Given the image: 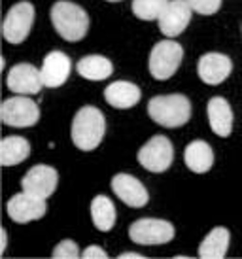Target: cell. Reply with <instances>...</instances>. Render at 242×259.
<instances>
[{
  "instance_id": "6da1fadb",
  "label": "cell",
  "mask_w": 242,
  "mask_h": 259,
  "mask_svg": "<svg viewBox=\"0 0 242 259\" xmlns=\"http://www.w3.org/2000/svg\"><path fill=\"white\" fill-rule=\"evenodd\" d=\"M106 133V119L104 114L95 106H84L79 108L72 119V144L82 151H93L99 148V144Z\"/></svg>"
},
{
  "instance_id": "7a4b0ae2",
  "label": "cell",
  "mask_w": 242,
  "mask_h": 259,
  "mask_svg": "<svg viewBox=\"0 0 242 259\" xmlns=\"http://www.w3.org/2000/svg\"><path fill=\"white\" fill-rule=\"evenodd\" d=\"M51 23L57 34L66 42H79L86 38L89 30V15L82 6L68 2V0H59L51 6Z\"/></svg>"
},
{
  "instance_id": "3957f363",
  "label": "cell",
  "mask_w": 242,
  "mask_h": 259,
  "mask_svg": "<svg viewBox=\"0 0 242 259\" xmlns=\"http://www.w3.org/2000/svg\"><path fill=\"white\" fill-rule=\"evenodd\" d=\"M148 115L167 129H176L189 121L191 117V102L185 95H157L148 102Z\"/></svg>"
},
{
  "instance_id": "277c9868",
  "label": "cell",
  "mask_w": 242,
  "mask_h": 259,
  "mask_svg": "<svg viewBox=\"0 0 242 259\" xmlns=\"http://www.w3.org/2000/svg\"><path fill=\"white\" fill-rule=\"evenodd\" d=\"M182 61H184V48L178 42L167 38V40H161L153 46V50L150 53V61H148V68H150V74L153 78L165 81L176 74Z\"/></svg>"
},
{
  "instance_id": "5b68a950",
  "label": "cell",
  "mask_w": 242,
  "mask_h": 259,
  "mask_svg": "<svg viewBox=\"0 0 242 259\" xmlns=\"http://www.w3.org/2000/svg\"><path fill=\"white\" fill-rule=\"evenodd\" d=\"M129 238L135 244L142 246L167 244L174 238V225L167 220H159V218H140L131 223Z\"/></svg>"
},
{
  "instance_id": "8992f818",
  "label": "cell",
  "mask_w": 242,
  "mask_h": 259,
  "mask_svg": "<svg viewBox=\"0 0 242 259\" xmlns=\"http://www.w3.org/2000/svg\"><path fill=\"white\" fill-rule=\"evenodd\" d=\"M0 117L8 127H17V129L34 127L40 119V108L27 95H15L2 102Z\"/></svg>"
},
{
  "instance_id": "52a82bcc",
  "label": "cell",
  "mask_w": 242,
  "mask_h": 259,
  "mask_svg": "<svg viewBox=\"0 0 242 259\" xmlns=\"http://www.w3.org/2000/svg\"><path fill=\"white\" fill-rule=\"evenodd\" d=\"M34 23V6L30 2H17L8 10L2 23V36L8 44H21L30 34Z\"/></svg>"
},
{
  "instance_id": "ba28073f",
  "label": "cell",
  "mask_w": 242,
  "mask_h": 259,
  "mask_svg": "<svg viewBox=\"0 0 242 259\" xmlns=\"http://www.w3.org/2000/svg\"><path fill=\"white\" fill-rule=\"evenodd\" d=\"M174 161V148L172 142L163 135L151 137L146 144L138 150V163L150 172H165L169 170Z\"/></svg>"
},
{
  "instance_id": "9c48e42d",
  "label": "cell",
  "mask_w": 242,
  "mask_h": 259,
  "mask_svg": "<svg viewBox=\"0 0 242 259\" xmlns=\"http://www.w3.org/2000/svg\"><path fill=\"white\" fill-rule=\"evenodd\" d=\"M59 184V172L50 165H34L29 172L23 176L21 189L25 193L40 197V199H50L55 193Z\"/></svg>"
},
{
  "instance_id": "30bf717a",
  "label": "cell",
  "mask_w": 242,
  "mask_h": 259,
  "mask_svg": "<svg viewBox=\"0 0 242 259\" xmlns=\"http://www.w3.org/2000/svg\"><path fill=\"white\" fill-rule=\"evenodd\" d=\"M191 14L193 10L185 0H169L165 10L159 15V19H157L159 30L167 38L180 36L191 21Z\"/></svg>"
},
{
  "instance_id": "8fae6325",
  "label": "cell",
  "mask_w": 242,
  "mask_h": 259,
  "mask_svg": "<svg viewBox=\"0 0 242 259\" xmlns=\"http://www.w3.org/2000/svg\"><path fill=\"white\" fill-rule=\"evenodd\" d=\"M6 85L12 93L27 95V97L40 93L42 87H46L40 70L30 63H19V65L12 66L8 72Z\"/></svg>"
},
{
  "instance_id": "7c38bea8",
  "label": "cell",
  "mask_w": 242,
  "mask_h": 259,
  "mask_svg": "<svg viewBox=\"0 0 242 259\" xmlns=\"http://www.w3.org/2000/svg\"><path fill=\"white\" fill-rule=\"evenodd\" d=\"M8 216L10 220L15 223H29L36 222V220H42L46 216V199H40V197H34V195H29L21 191V193L14 195L6 204Z\"/></svg>"
},
{
  "instance_id": "4fadbf2b",
  "label": "cell",
  "mask_w": 242,
  "mask_h": 259,
  "mask_svg": "<svg viewBox=\"0 0 242 259\" xmlns=\"http://www.w3.org/2000/svg\"><path fill=\"white\" fill-rule=\"evenodd\" d=\"M112 191L119 201H123L131 208H142L150 201L146 186L133 174L127 172H119L112 178Z\"/></svg>"
},
{
  "instance_id": "5bb4252c",
  "label": "cell",
  "mask_w": 242,
  "mask_h": 259,
  "mask_svg": "<svg viewBox=\"0 0 242 259\" xmlns=\"http://www.w3.org/2000/svg\"><path fill=\"white\" fill-rule=\"evenodd\" d=\"M197 72L207 85H220L233 72V61L223 53L210 51L199 59Z\"/></svg>"
},
{
  "instance_id": "9a60e30c",
  "label": "cell",
  "mask_w": 242,
  "mask_h": 259,
  "mask_svg": "<svg viewBox=\"0 0 242 259\" xmlns=\"http://www.w3.org/2000/svg\"><path fill=\"white\" fill-rule=\"evenodd\" d=\"M70 68L72 63L68 55L63 53V51H50L46 57H44L42 68H40V74H42L44 85L46 87H61L68 79L70 76Z\"/></svg>"
},
{
  "instance_id": "2e32d148",
  "label": "cell",
  "mask_w": 242,
  "mask_h": 259,
  "mask_svg": "<svg viewBox=\"0 0 242 259\" xmlns=\"http://www.w3.org/2000/svg\"><path fill=\"white\" fill-rule=\"evenodd\" d=\"M140 97H142V91L133 81H123V79L112 81L104 89V101L117 110H129L136 106Z\"/></svg>"
},
{
  "instance_id": "e0dca14e",
  "label": "cell",
  "mask_w": 242,
  "mask_h": 259,
  "mask_svg": "<svg viewBox=\"0 0 242 259\" xmlns=\"http://www.w3.org/2000/svg\"><path fill=\"white\" fill-rule=\"evenodd\" d=\"M210 129L221 138L231 137L233 133V110L223 97H212L207 106Z\"/></svg>"
},
{
  "instance_id": "ac0fdd59",
  "label": "cell",
  "mask_w": 242,
  "mask_h": 259,
  "mask_svg": "<svg viewBox=\"0 0 242 259\" xmlns=\"http://www.w3.org/2000/svg\"><path fill=\"white\" fill-rule=\"evenodd\" d=\"M185 166L195 174H205L214 166V150L205 140H193L184 151Z\"/></svg>"
},
{
  "instance_id": "d6986e66",
  "label": "cell",
  "mask_w": 242,
  "mask_h": 259,
  "mask_svg": "<svg viewBox=\"0 0 242 259\" xmlns=\"http://www.w3.org/2000/svg\"><path fill=\"white\" fill-rule=\"evenodd\" d=\"M76 70L84 79L89 81H102L112 76L114 72V65L112 61L104 55H86L78 61Z\"/></svg>"
},
{
  "instance_id": "ffe728a7",
  "label": "cell",
  "mask_w": 242,
  "mask_h": 259,
  "mask_svg": "<svg viewBox=\"0 0 242 259\" xmlns=\"http://www.w3.org/2000/svg\"><path fill=\"white\" fill-rule=\"evenodd\" d=\"M231 242L227 227H214L199 246V257L203 259H221L225 257Z\"/></svg>"
},
{
  "instance_id": "44dd1931",
  "label": "cell",
  "mask_w": 242,
  "mask_h": 259,
  "mask_svg": "<svg viewBox=\"0 0 242 259\" xmlns=\"http://www.w3.org/2000/svg\"><path fill=\"white\" fill-rule=\"evenodd\" d=\"M30 155V144L23 137H6L0 142V163L2 166H14L23 163Z\"/></svg>"
},
{
  "instance_id": "7402d4cb",
  "label": "cell",
  "mask_w": 242,
  "mask_h": 259,
  "mask_svg": "<svg viewBox=\"0 0 242 259\" xmlns=\"http://www.w3.org/2000/svg\"><path fill=\"white\" fill-rule=\"evenodd\" d=\"M91 220L93 225L102 233L114 229L115 223V206L106 195H97L91 202Z\"/></svg>"
},
{
  "instance_id": "603a6c76",
  "label": "cell",
  "mask_w": 242,
  "mask_h": 259,
  "mask_svg": "<svg viewBox=\"0 0 242 259\" xmlns=\"http://www.w3.org/2000/svg\"><path fill=\"white\" fill-rule=\"evenodd\" d=\"M169 0H133V14L142 21L159 19Z\"/></svg>"
},
{
  "instance_id": "cb8c5ba5",
  "label": "cell",
  "mask_w": 242,
  "mask_h": 259,
  "mask_svg": "<svg viewBox=\"0 0 242 259\" xmlns=\"http://www.w3.org/2000/svg\"><path fill=\"white\" fill-rule=\"evenodd\" d=\"M51 257H55V259H76V257H82V253H79L78 244H76L74 240H70V238H66V240H61V242L53 248Z\"/></svg>"
},
{
  "instance_id": "d4e9b609",
  "label": "cell",
  "mask_w": 242,
  "mask_h": 259,
  "mask_svg": "<svg viewBox=\"0 0 242 259\" xmlns=\"http://www.w3.org/2000/svg\"><path fill=\"white\" fill-rule=\"evenodd\" d=\"M199 15H214L221 8V0H185Z\"/></svg>"
},
{
  "instance_id": "484cf974",
  "label": "cell",
  "mask_w": 242,
  "mask_h": 259,
  "mask_svg": "<svg viewBox=\"0 0 242 259\" xmlns=\"http://www.w3.org/2000/svg\"><path fill=\"white\" fill-rule=\"evenodd\" d=\"M82 257L84 259H106L108 257V253L100 248V246H87L86 250L82 252Z\"/></svg>"
},
{
  "instance_id": "4316f807",
  "label": "cell",
  "mask_w": 242,
  "mask_h": 259,
  "mask_svg": "<svg viewBox=\"0 0 242 259\" xmlns=\"http://www.w3.org/2000/svg\"><path fill=\"white\" fill-rule=\"evenodd\" d=\"M6 246H8V233H6V229L2 227V229H0V255H4Z\"/></svg>"
},
{
  "instance_id": "83f0119b",
  "label": "cell",
  "mask_w": 242,
  "mask_h": 259,
  "mask_svg": "<svg viewBox=\"0 0 242 259\" xmlns=\"http://www.w3.org/2000/svg\"><path fill=\"white\" fill-rule=\"evenodd\" d=\"M119 257L121 259H144V255L138 252H123V253H119Z\"/></svg>"
},
{
  "instance_id": "f1b7e54d",
  "label": "cell",
  "mask_w": 242,
  "mask_h": 259,
  "mask_svg": "<svg viewBox=\"0 0 242 259\" xmlns=\"http://www.w3.org/2000/svg\"><path fill=\"white\" fill-rule=\"evenodd\" d=\"M106 2H119V0H106Z\"/></svg>"
}]
</instances>
